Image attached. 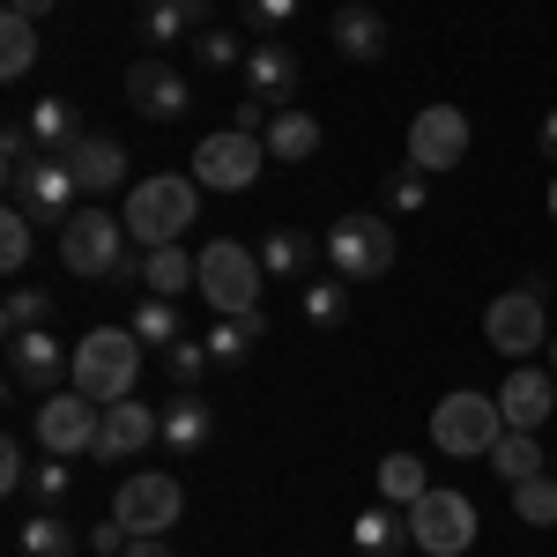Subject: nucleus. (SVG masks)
Returning <instances> with one entry per match:
<instances>
[{
    "label": "nucleus",
    "instance_id": "obj_14",
    "mask_svg": "<svg viewBox=\"0 0 557 557\" xmlns=\"http://www.w3.org/2000/svg\"><path fill=\"white\" fill-rule=\"evenodd\" d=\"M97 424H104V409L89 401V394H75V386H60V394H45L38 401V446L45 454H89L97 446Z\"/></svg>",
    "mask_w": 557,
    "mask_h": 557
},
{
    "label": "nucleus",
    "instance_id": "obj_21",
    "mask_svg": "<svg viewBox=\"0 0 557 557\" xmlns=\"http://www.w3.org/2000/svg\"><path fill=\"white\" fill-rule=\"evenodd\" d=\"M209 438H215V409L201 394H172V401H164V446H172L178 461H201Z\"/></svg>",
    "mask_w": 557,
    "mask_h": 557
},
{
    "label": "nucleus",
    "instance_id": "obj_4",
    "mask_svg": "<svg viewBox=\"0 0 557 557\" xmlns=\"http://www.w3.org/2000/svg\"><path fill=\"white\" fill-rule=\"evenodd\" d=\"M134 253V231L127 215H104V209H75L60 223V268L83 275V283H112V268Z\"/></svg>",
    "mask_w": 557,
    "mask_h": 557
},
{
    "label": "nucleus",
    "instance_id": "obj_28",
    "mask_svg": "<svg viewBox=\"0 0 557 557\" xmlns=\"http://www.w3.org/2000/svg\"><path fill=\"white\" fill-rule=\"evenodd\" d=\"M23 498H30V506H45V513H67V498H75V461H67V454H45V461H30Z\"/></svg>",
    "mask_w": 557,
    "mask_h": 557
},
{
    "label": "nucleus",
    "instance_id": "obj_3",
    "mask_svg": "<svg viewBox=\"0 0 557 557\" xmlns=\"http://www.w3.org/2000/svg\"><path fill=\"white\" fill-rule=\"evenodd\" d=\"M506 438V409H498V394H446L438 409H431V446L446 454V461H491V446Z\"/></svg>",
    "mask_w": 557,
    "mask_h": 557
},
{
    "label": "nucleus",
    "instance_id": "obj_19",
    "mask_svg": "<svg viewBox=\"0 0 557 557\" xmlns=\"http://www.w3.org/2000/svg\"><path fill=\"white\" fill-rule=\"evenodd\" d=\"M67 172L83 186V201H104L112 186H127V149H120L112 134H83V141L67 149Z\"/></svg>",
    "mask_w": 557,
    "mask_h": 557
},
{
    "label": "nucleus",
    "instance_id": "obj_32",
    "mask_svg": "<svg viewBox=\"0 0 557 557\" xmlns=\"http://www.w3.org/2000/svg\"><path fill=\"white\" fill-rule=\"evenodd\" d=\"M30 67H38V23L30 15H0V75L23 83Z\"/></svg>",
    "mask_w": 557,
    "mask_h": 557
},
{
    "label": "nucleus",
    "instance_id": "obj_20",
    "mask_svg": "<svg viewBox=\"0 0 557 557\" xmlns=\"http://www.w3.org/2000/svg\"><path fill=\"white\" fill-rule=\"evenodd\" d=\"M386 38H394V23H386L372 0H343V8H335V52H343V60L372 67V60H386Z\"/></svg>",
    "mask_w": 557,
    "mask_h": 557
},
{
    "label": "nucleus",
    "instance_id": "obj_44",
    "mask_svg": "<svg viewBox=\"0 0 557 557\" xmlns=\"http://www.w3.org/2000/svg\"><path fill=\"white\" fill-rule=\"evenodd\" d=\"M268 120H275V112H268L260 97H238V104H231V127L238 134H268Z\"/></svg>",
    "mask_w": 557,
    "mask_h": 557
},
{
    "label": "nucleus",
    "instance_id": "obj_30",
    "mask_svg": "<svg viewBox=\"0 0 557 557\" xmlns=\"http://www.w3.org/2000/svg\"><path fill=\"white\" fill-rule=\"evenodd\" d=\"M424 491H431V469L417 461V454H386V461H380V498H386V506H401V513H409Z\"/></svg>",
    "mask_w": 557,
    "mask_h": 557
},
{
    "label": "nucleus",
    "instance_id": "obj_39",
    "mask_svg": "<svg viewBox=\"0 0 557 557\" xmlns=\"http://www.w3.org/2000/svg\"><path fill=\"white\" fill-rule=\"evenodd\" d=\"M186 30H194V15H186V8H172V0L141 8V45H178Z\"/></svg>",
    "mask_w": 557,
    "mask_h": 557
},
{
    "label": "nucleus",
    "instance_id": "obj_41",
    "mask_svg": "<svg viewBox=\"0 0 557 557\" xmlns=\"http://www.w3.org/2000/svg\"><path fill=\"white\" fill-rule=\"evenodd\" d=\"M298 23V0H246V30H260V38H283Z\"/></svg>",
    "mask_w": 557,
    "mask_h": 557
},
{
    "label": "nucleus",
    "instance_id": "obj_51",
    "mask_svg": "<svg viewBox=\"0 0 557 557\" xmlns=\"http://www.w3.org/2000/svg\"><path fill=\"white\" fill-rule=\"evenodd\" d=\"M550 372H557V335H550Z\"/></svg>",
    "mask_w": 557,
    "mask_h": 557
},
{
    "label": "nucleus",
    "instance_id": "obj_42",
    "mask_svg": "<svg viewBox=\"0 0 557 557\" xmlns=\"http://www.w3.org/2000/svg\"><path fill=\"white\" fill-rule=\"evenodd\" d=\"M127 543H134V535H127V520H120V513L89 528V550H97V557H127Z\"/></svg>",
    "mask_w": 557,
    "mask_h": 557
},
{
    "label": "nucleus",
    "instance_id": "obj_1",
    "mask_svg": "<svg viewBox=\"0 0 557 557\" xmlns=\"http://www.w3.org/2000/svg\"><path fill=\"white\" fill-rule=\"evenodd\" d=\"M127 231L141 253H157V246H178L186 238V223L201 215V186H194V172H157V178H134L127 186Z\"/></svg>",
    "mask_w": 557,
    "mask_h": 557
},
{
    "label": "nucleus",
    "instance_id": "obj_5",
    "mask_svg": "<svg viewBox=\"0 0 557 557\" xmlns=\"http://www.w3.org/2000/svg\"><path fill=\"white\" fill-rule=\"evenodd\" d=\"M260 253L253 246H238V238H209L201 246V298L215 305V320H231V312H260Z\"/></svg>",
    "mask_w": 557,
    "mask_h": 557
},
{
    "label": "nucleus",
    "instance_id": "obj_34",
    "mask_svg": "<svg viewBox=\"0 0 557 557\" xmlns=\"http://www.w3.org/2000/svg\"><path fill=\"white\" fill-rule=\"evenodd\" d=\"M349 320V283L343 275H312L305 283V327H343Z\"/></svg>",
    "mask_w": 557,
    "mask_h": 557
},
{
    "label": "nucleus",
    "instance_id": "obj_26",
    "mask_svg": "<svg viewBox=\"0 0 557 557\" xmlns=\"http://www.w3.org/2000/svg\"><path fill=\"white\" fill-rule=\"evenodd\" d=\"M260 335H268V312H231V320H215V327L201 335V343H209V357H215V364H246Z\"/></svg>",
    "mask_w": 557,
    "mask_h": 557
},
{
    "label": "nucleus",
    "instance_id": "obj_33",
    "mask_svg": "<svg viewBox=\"0 0 557 557\" xmlns=\"http://www.w3.org/2000/svg\"><path fill=\"white\" fill-rule=\"evenodd\" d=\"M127 327L141 335V349H172L178 335H186V327H178V298H157V290L134 305V320H127Z\"/></svg>",
    "mask_w": 557,
    "mask_h": 557
},
{
    "label": "nucleus",
    "instance_id": "obj_6",
    "mask_svg": "<svg viewBox=\"0 0 557 557\" xmlns=\"http://www.w3.org/2000/svg\"><path fill=\"white\" fill-rule=\"evenodd\" d=\"M83 201V186L67 172V157H23V164H8V209H23L30 223H67Z\"/></svg>",
    "mask_w": 557,
    "mask_h": 557
},
{
    "label": "nucleus",
    "instance_id": "obj_38",
    "mask_svg": "<svg viewBox=\"0 0 557 557\" xmlns=\"http://www.w3.org/2000/svg\"><path fill=\"white\" fill-rule=\"evenodd\" d=\"M30 246H38L30 215H23V209H8V215H0V268H8V275H23V268H30Z\"/></svg>",
    "mask_w": 557,
    "mask_h": 557
},
{
    "label": "nucleus",
    "instance_id": "obj_48",
    "mask_svg": "<svg viewBox=\"0 0 557 557\" xmlns=\"http://www.w3.org/2000/svg\"><path fill=\"white\" fill-rule=\"evenodd\" d=\"M52 8H60V0H8V15H30V23H45Z\"/></svg>",
    "mask_w": 557,
    "mask_h": 557
},
{
    "label": "nucleus",
    "instance_id": "obj_45",
    "mask_svg": "<svg viewBox=\"0 0 557 557\" xmlns=\"http://www.w3.org/2000/svg\"><path fill=\"white\" fill-rule=\"evenodd\" d=\"M0 157H8V164L38 157V141H30V127H23V120H8V127H0Z\"/></svg>",
    "mask_w": 557,
    "mask_h": 557
},
{
    "label": "nucleus",
    "instance_id": "obj_27",
    "mask_svg": "<svg viewBox=\"0 0 557 557\" xmlns=\"http://www.w3.org/2000/svg\"><path fill=\"white\" fill-rule=\"evenodd\" d=\"M75 550H83V543H75V528H67L60 513H45V506L15 528V557H75Z\"/></svg>",
    "mask_w": 557,
    "mask_h": 557
},
{
    "label": "nucleus",
    "instance_id": "obj_40",
    "mask_svg": "<svg viewBox=\"0 0 557 557\" xmlns=\"http://www.w3.org/2000/svg\"><path fill=\"white\" fill-rule=\"evenodd\" d=\"M431 201V172H417V164H401V172H386V209L417 215Z\"/></svg>",
    "mask_w": 557,
    "mask_h": 557
},
{
    "label": "nucleus",
    "instance_id": "obj_31",
    "mask_svg": "<svg viewBox=\"0 0 557 557\" xmlns=\"http://www.w3.org/2000/svg\"><path fill=\"white\" fill-rule=\"evenodd\" d=\"M30 327H52V290L45 283H15L8 305H0V335H30Z\"/></svg>",
    "mask_w": 557,
    "mask_h": 557
},
{
    "label": "nucleus",
    "instance_id": "obj_12",
    "mask_svg": "<svg viewBox=\"0 0 557 557\" xmlns=\"http://www.w3.org/2000/svg\"><path fill=\"white\" fill-rule=\"evenodd\" d=\"M469 157V112L461 104H424L417 120H409V164L417 172H454Z\"/></svg>",
    "mask_w": 557,
    "mask_h": 557
},
{
    "label": "nucleus",
    "instance_id": "obj_43",
    "mask_svg": "<svg viewBox=\"0 0 557 557\" xmlns=\"http://www.w3.org/2000/svg\"><path fill=\"white\" fill-rule=\"evenodd\" d=\"M0 483H8V491H23V483H30V461H23V438H0Z\"/></svg>",
    "mask_w": 557,
    "mask_h": 557
},
{
    "label": "nucleus",
    "instance_id": "obj_22",
    "mask_svg": "<svg viewBox=\"0 0 557 557\" xmlns=\"http://www.w3.org/2000/svg\"><path fill=\"white\" fill-rule=\"evenodd\" d=\"M23 127H30V141H38V157H67L75 141H83V112L67 104V97H38L30 112H23Z\"/></svg>",
    "mask_w": 557,
    "mask_h": 557
},
{
    "label": "nucleus",
    "instance_id": "obj_17",
    "mask_svg": "<svg viewBox=\"0 0 557 557\" xmlns=\"http://www.w3.org/2000/svg\"><path fill=\"white\" fill-rule=\"evenodd\" d=\"M498 409H506V431H543L557 409V372H535V364H513L506 386H498Z\"/></svg>",
    "mask_w": 557,
    "mask_h": 557
},
{
    "label": "nucleus",
    "instance_id": "obj_8",
    "mask_svg": "<svg viewBox=\"0 0 557 557\" xmlns=\"http://www.w3.org/2000/svg\"><path fill=\"white\" fill-rule=\"evenodd\" d=\"M260 164H268V141L260 134L223 127V134H201L194 141V186L201 194H246L260 178Z\"/></svg>",
    "mask_w": 557,
    "mask_h": 557
},
{
    "label": "nucleus",
    "instance_id": "obj_52",
    "mask_svg": "<svg viewBox=\"0 0 557 557\" xmlns=\"http://www.w3.org/2000/svg\"><path fill=\"white\" fill-rule=\"evenodd\" d=\"M134 8H157V0H134Z\"/></svg>",
    "mask_w": 557,
    "mask_h": 557
},
{
    "label": "nucleus",
    "instance_id": "obj_2",
    "mask_svg": "<svg viewBox=\"0 0 557 557\" xmlns=\"http://www.w3.org/2000/svg\"><path fill=\"white\" fill-rule=\"evenodd\" d=\"M134 372H141V335L134 327H89L75 343V394H89L97 409L127 401Z\"/></svg>",
    "mask_w": 557,
    "mask_h": 557
},
{
    "label": "nucleus",
    "instance_id": "obj_49",
    "mask_svg": "<svg viewBox=\"0 0 557 557\" xmlns=\"http://www.w3.org/2000/svg\"><path fill=\"white\" fill-rule=\"evenodd\" d=\"M172 8H186V15H194V30H209V23H215V0H172Z\"/></svg>",
    "mask_w": 557,
    "mask_h": 557
},
{
    "label": "nucleus",
    "instance_id": "obj_50",
    "mask_svg": "<svg viewBox=\"0 0 557 557\" xmlns=\"http://www.w3.org/2000/svg\"><path fill=\"white\" fill-rule=\"evenodd\" d=\"M550 223H557V172H550Z\"/></svg>",
    "mask_w": 557,
    "mask_h": 557
},
{
    "label": "nucleus",
    "instance_id": "obj_24",
    "mask_svg": "<svg viewBox=\"0 0 557 557\" xmlns=\"http://www.w3.org/2000/svg\"><path fill=\"white\" fill-rule=\"evenodd\" d=\"M401 535H409V513H401V506H386V498L349 520V543H357V557H401Z\"/></svg>",
    "mask_w": 557,
    "mask_h": 557
},
{
    "label": "nucleus",
    "instance_id": "obj_29",
    "mask_svg": "<svg viewBox=\"0 0 557 557\" xmlns=\"http://www.w3.org/2000/svg\"><path fill=\"white\" fill-rule=\"evenodd\" d=\"M491 469H498V483L513 491V483H528V475H543L550 461H543V446H535V431H506V438L491 446Z\"/></svg>",
    "mask_w": 557,
    "mask_h": 557
},
{
    "label": "nucleus",
    "instance_id": "obj_37",
    "mask_svg": "<svg viewBox=\"0 0 557 557\" xmlns=\"http://www.w3.org/2000/svg\"><path fill=\"white\" fill-rule=\"evenodd\" d=\"M157 357H164V372H172V386L178 394H201V380H209V343H194V335H178L172 349H157Z\"/></svg>",
    "mask_w": 557,
    "mask_h": 557
},
{
    "label": "nucleus",
    "instance_id": "obj_11",
    "mask_svg": "<svg viewBox=\"0 0 557 557\" xmlns=\"http://www.w3.org/2000/svg\"><path fill=\"white\" fill-rule=\"evenodd\" d=\"M112 513L127 520V535H172L178 513H186V491H178V475L141 469V475H127V483H120Z\"/></svg>",
    "mask_w": 557,
    "mask_h": 557
},
{
    "label": "nucleus",
    "instance_id": "obj_25",
    "mask_svg": "<svg viewBox=\"0 0 557 557\" xmlns=\"http://www.w3.org/2000/svg\"><path fill=\"white\" fill-rule=\"evenodd\" d=\"M260 141H268V157H275V164H305V157H320V120L298 112V104H283V112L268 120Z\"/></svg>",
    "mask_w": 557,
    "mask_h": 557
},
{
    "label": "nucleus",
    "instance_id": "obj_18",
    "mask_svg": "<svg viewBox=\"0 0 557 557\" xmlns=\"http://www.w3.org/2000/svg\"><path fill=\"white\" fill-rule=\"evenodd\" d=\"M238 75H246V97H260L268 112H283V104H290V89H298V52H290L283 38H260L253 52H246V67H238Z\"/></svg>",
    "mask_w": 557,
    "mask_h": 557
},
{
    "label": "nucleus",
    "instance_id": "obj_13",
    "mask_svg": "<svg viewBox=\"0 0 557 557\" xmlns=\"http://www.w3.org/2000/svg\"><path fill=\"white\" fill-rule=\"evenodd\" d=\"M127 104L149 120V127H172V120L194 112V89H186V75H178L164 52H149V60H134V67H127Z\"/></svg>",
    "mask_w": 557,
    "mask_h": 557
},
{
    "label": "nucleus",
    "instance_id": "obj_10",
    "mask_svg": "<svg viewBox=\"0 0 557 557\" xmlns=\"http://www.w3.org/2000/svg\"><path fill=\"white\" fill-rule=\"evenodd\" d=\"M483 343L498 349V357H513V364H528L535 349H550V320H543V290H506V298H491V312H483Z\"/></svg>",
    "mask_w": 557,
    "mask_h": 557
},
{
    "label": "nucleus",
    "instance_id": "obj_47",
    "mask_svg": "<svg viewBox=\"0 0 557 557\" xmlns=\"http://www.w3.org/2000/svg\"><path fill=\"white\" fill-rule=\"evenodd\" d=\"M127 557H172V543H164V535H134Z\"/></svg>",
    "mask_w": 557,
    "mask_h": 557
},
{
    "label": "nucleus",
    "instance_id": "obj_36",
    "mask_svg": "<svg viewBox=\"0 0 557 557\" xmlns=\"http://www.w3.org/2000/svg\"><path fill=\"white\" fill-rule=\"evenodd\" d=\"M246 52H253V45L238 38V30H194V67H201V75H223V67H246Z\"/></svg>",
    "mask_w": 557,
    "mask_h": 557
},
{
    "label": "nucleus",
    "instance_id": "obj_7",
    "mask_svg": "<svg viewBox=\"0 0 557 557\" xmlns=\"http://www.w3.org/2000/svg\"><path fill=\"white\" fill-rule=\"evenodd\" d=\"M320 246H327V260H335L343 283H372V275H386V268L401 260V238H394L386 215H343V223H327Z\"/></svg>",
    "mask_w": 557,
    "mask_h": 557
},
{
    "label": "nucleus",
    "instance_id": "obj_23",
    "mask_svg": "<svg viewBox=\"0 0 557 557\" xmlns=\"http://www.w3.org/2000/svg\"><path fill=\"white\" fill-rule=\"evenodd\" d=\"M327 253L320 238H305V231H290V223H275L268 238H260V268L268 275H283V283H312V260Z\"/></svg>",
    "mask_w": 557,
    "mask_h": 557
},
{
    "label": "nucleus",
    "instance_id": "obj_15",
    "mask_svg": "<svg viewBox=\"0 0 557 557\" xmlns=\"http://www.w3.org/2000/svg\"><path fill=\"white\" fill-rule=\"evenodd\" d=\"M8 380L30 386V394H60V386H75V349L52 343V327L8 335Z\"/></svg>",
    "mask_w": 557,
    "mask_h": 557
},
{
    "label": "nucleus",
    "instance_id": "obj_16",
    "mask_svg": "<svg viewBox=\"0 0 557 557\" xmlns=\"http://www.w3.org/2000/svg\"><path fill=\"white\" fill-rule=\"evenodd\" d=\"M157 438H164V417H157L149 401H112V409H104V424H97L89 461H134V454H149Z\"/></svg>",
    "mask_w": 557,
    "mask_h": 557
},
{
    "label": "nucleus",
    "instance_id": "obj_53",
    "mask_svg": "<svg viewBox=\"0 0 557 557\" xmlns=\"http://www.w3.org/2000/svg\"><path fill=\"white\" fill-rule=\"evenodd\" d=\"M550 469H557V461H550Z\"/></svg>",
    "mask_w": 557,
    "mask_h": 557
},
{
    "label": "nucleus",
    "instance_id": "obj_9",
    "mask_svg": "<svg viewBox=\"0 0 557 557\" xmlns=\"http://www.w3.org/2000/svg\"><path fill=\"white\" fill-rule=\"evenodd\" d=\"M475 528H483V520H475L469 491H438V483H431L424 498L409 506V543L424 557H461L475 543Z\"/></svg>",
    "mask_w": 557,
    "mask_h": 557
},
{
    "label": "nucleus",
    "instance_id": "obj_35",
    "mask_svg": "<svg viewBox=\"0 0 557 557\" xmlns=\"http://www.w3.org/2000/svg\"><path fill=\"white\" fill-rule=\"evenodd\" d=\"M513 513H520V528H557V469L513 483Z\"/></svg>",
    "mask_w": 557,
    "mask_h": 557
},
{
    "label": "nucleus",
    "instance_id": "obj_46",
    "mask_svg": "<svg viewBox=\"0 0 557 557\" xmlns=\"http://www.w3.org/2000/svg\"><path fill=\"white\" fill-rule=\"evenodd\" d=\"M535 149H543V164H557V104L543 112V127H535Z\"/></svg>",
    "mask_w": 557,
    "mask_h": 557
}]
</instances>
